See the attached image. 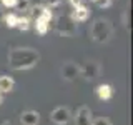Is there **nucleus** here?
<instances>
[{
    "label": "nucleus",
    "mask_w": 133,
    "mask_h": 125,
    "mask_svg": "<svg viewBox=\"0 0 133 125\" xmlns=\"http://www.w3.org/2000/svg\"><path fill=\"white\" fill-rule=\"evenodd\" d=\"M40 62V53L35 48L17 47L8 52V67L12 70H28Z\"/></svg>",
    "instance_id": "1"
},
{
    "label": "nucleus",
    "mask_w": 133,
    "mask_h": 125,
    "mask_svg": "<svg viewBox=\"0 0 133 125\" xmlns=\"http://www.w3.org/2000/svg\"><path fill=\"white\" fill-rule=\"evenodd\" d=\"M90 35L97 43H107V42H110L111 35H113V25L107 18H97L91 23Z\"/></svg>",
    "instance_id": "2"
},
{
    "label": "nucleus",
    "mask_w": 133,
    "mask_h": 125,
    "mask_svg": "<svg viewBox=\"0 0 133 125\" xmlns=\"http://www.w3.org/2000/svg\"><path fill=\"white\" fill-rule=\"evenodd\" d=\"M55 30L62 37H75V33H77V23L70 18V15H60L55 20Z\"/></svg>",
    "instance_id": "3"
},
{
    "label": "nucleus",
    "mask_w": 133,
    "mask_h": 125,
    "mask_svg": "<svg viewBox=\"0 0 133 125\" xmlns=\"http://www.w3.org/2000/svg\"><path fill=\"white\" fill-rule=\"evenodd\" d=\"M98 73H100V64L95 60H88L80 67V75L85 80H90V82L95 80L98 77Z\"/></svg>",
    "instance_id": "4"
},
{
    "label": "nucleus",
    "mask_w": 133,
    "mask_h": 125,
    "mask_svg": "<svg viewBox=\"0 0 133 125\" xmlns=\"http://www.w3.org/2000/svg\"><path fill=\"white\" fill-rule=\"evenodd\" d=\"M60 75L62 78L66 82H73L75 78L80 75V67H78L75 62H65L60 68Z\"/></svg>",
    "instance_id": "5"
},
{
    "label": "nucleus",
    "mask_w": 133,
    "mask_h": 125,
    "mask_svg": "<svg viewBox=\"0 0 133 125\" xmlns=\"http://www.w3.org/2000/svg\"><path fill=\"white\" fill-rule=\"evenodd\" d=\"M50 118L57 125H65V123H68V120H70V110L66 107H57V108H53V112L50 114Z\"/></svg>",
    "instance_id": "6"
},
{
    "label": "nucleus",
    "mask_w": 133,
    "mask_h": 125,
    "mask_svg": "<svg viewBox=\"0 0 133 125\" xmlns=\"http://www.w3.org/2000/svg\"><path fill=\"white\" fill-rule=\"evenodd\" d=\"M91 110L87 105H82L75 115V125H91Z\"/></svg>",
    "instance_id": "7"
},
{
    "label": "nucleus",
    "mask_w": 133,
    "mask_h": 125,
    "mask_svg": "<svg viewBox=\"0 0 133 125\" xmlns=\"http://www.w3.org/2000/svg\"><path fill=\"white\" fill-rule=\"evenodd\" d=\"M40 122V114L35 110H25L20 115V123L22 125H38Z\"/></svg>",
    "instance_id": "8"
},
{
    "label": "nucleus",
    "mask_w": 133,
    "mask_h": 125,
    "mask_svg": "<svg viewBox=\"0 0 133 125\" xmlns=\"http://www.w3.org/2000/svg\"><path fill=\"white\" fill-rule=\"evenodd\" d=\"M88 15H90V10H88V8H87L85 5H78V7H75V10L72 12L70 18L77 23V22H85V20L88 18Z\"/></svg>",
    "instance_id": "9"
},
{
    "label": "nucleus",
    "mask_w": 133,
    "mask_h": 125,
    "mask_svg": "<svg viewBox=\"0 0 133 125\" xmlns=\"http://www.w3.org/2000/svg\"><path fill=\"white\" fill-rule=\"evenodd\" d=\"M15 87V82L8 75H0V93H8Z\"/></svg>",
    "instance_id": "10"
},
{
    "label": "nucleus",
    "mask_w": 133,
    "mask_h": 125,
    "mask_svg": "<svg viewBox=\"0 0 133 125\" xmlns=\"http://www.w3.org/2000/svg\"><path fill=\"white\" fill-rule=\"evenodd\" d=\"M97 95H98L100 100H110L113 97V89L108 83H102V85L97 87Z\"/></svg>",
    "instance_id": "11"
},
{
    "label": "nucleus",
    "mask_w": 133,
    "mask_h": 125,
    "mask_svg": "<svg viewBox=\"0 0 133 125\" xmlns=\"http://www.w3.org/2000/svg\"><path fill=\"white\" fill-rule=\"evenodd\" d=\"M50 28V20L48 18H43V17H40V18L35 20V30L37 33H40V35H45V33L48 32Z\"/></svg>",
    "instance_id": "12"
},
{
    "label": "nucleus",
    "mask_w": 133,
    "mask_h": 125,
    "mask_svg": "<svg viewBox=\"0 0 133 125\" xmlns=\"http://www.w3.org/2000/svg\"><path fill=\"white\" fill-rule=\"evenodd\" d=\"M30 0H17L15 2V7L14 8H17L18 12H28L30 10Z\"/></svg>",
    "instance_id": "13"
},
{
    "label": "nucleus",
    "mask_w": 133,
    "mask_h": 125,
    "mask_svg": "<svg viewBox=\"0 0 133 125\" xmlns=\"http://www.w3.org/2000/svg\"><path fill=\"white\" fill-rule=\"evenodd\" d=\"M15 27L18 28V30H28V28H30V20H28L27 17H18Z\"/></svg>",
    "instance_id": "14"
},
{
    "label": "nucleus",
    "mask_w": 133,
    "mask_h": 125,
    "mask_svg": "<svg viewBox=\"0 0 133 125\" xmlns=\"http://www.w3.org/2000/svg\"><path fill=\"white\" fill-rule=\"evenodd\" d=\"M28 12H30V14H32V17L37 20V18H40V17L43 15V12H45V7H43V5H35V7H30V10H28Z\"/></svg>",
    "instance_id": "15"
},
{
    "label": "nucleus",
    "mask_w": 133,
    "mask_h": 125,
    "mask_svg": "<svg viewBox=\"0 0 133 125\" xmlns=\"http://www.w3.org/2000/svg\"><path fill=\"white\" fill-rule=\"evenodd\" d=\"M17 18L18 17L14 15V14H8V15H3V20H5V25L8 28H14L15 25H17Z\"/></svg>",
    "instance_id": "16"
},
{
    "label": "nucleus",
    "mask_w": 133,
    "mask_h": 125,
    "mask_svg": "<svg viewBox=\"0 0 133 125\" xmlns=\"http://www.w3.org/2000/svg\"><path fill=\"white\" fill-rule=\"evenodd\" d=\"M91 125H111V122L107 117H97V118L91 120Z\"/></svg>",
    "instance_id": "17"
},
{
    "label": "nucleus",
    "mask_w": 133,
    "mask_h": 125,
    "mask_svg": "<svg viewBox=\"0 0 133 125\" xmlns=\"http://www.w3.org/2000/svg\"><path fill=\"white\" fill-rule=\"evenodd\" d=\"M93 2L97 3L100 8H108L111 5V0H93Z\"/></svg>",
    "instance_id": "18"
},
{
    "label": "nucleus",
    "mask_w": 133,
    "mask_h": 125,
    "mask_svg": "<svg viewBox=\"0 0 133 125\" xmlns=\"http://www.w3.org/2000/svg\"><path fill=\"white\" fill-rule=\"evenodd\" d=\"M47 3H48V8L50 7H58V5L63 3V0H47Z\"/></svg>",
    "instance_id": "19"
},
{
    "label": "nucleus",
    "mask_w": 133,
    "mask_h": 125,
    "mask_svg": "<svg viewBox=\"0 0 133 125\" xmlns=\"http://www.w3.org/2000/svg\"><path fill=\"white\" fill-rule=\"evenodd\" d=\"M15 2H17V0H2L3 7H7V8H10V7H15Z\"/></svg>",
    "instance_id": "20"
},
{
    "label": "nucleus",
    "mask_w": 133,
    "mask_h": 125,
    "mask_svg": "<svg viewBox=\"0 0 133 125\" xmlns=\"http://www.w3.org/2000/svg\"><path fill=\"white\" fill-rule=\"evenodd\" d=\"M2 125H15V123H14V122H10V120H5V122H3Z\"/></svg>",
    "instance_id": "21"
},
{
    "label": "nucleus",
    "mask_w": 133,
    "mask_h": 125,
    "mask_svg": "<svg viewBox=\"0 0 133 125\" xmlns=\"http://www.w3.org/2000/svg\"><path fill=\"white\" fill-rule=\"evenodd\" d=\"M3 20V10H2V7H0V22Z\"/></svg>",
    "instance_id": "22"
},
{
    "label": "nucleus",
    "mask_w": 133,
    "mask_h": 125,
    "mask_svg": "<svg viewBox=\"0 0 133 125\" xmlns=\"http://www.w3.org/2000/svg\"><path fill=\"white\" fill-rule=\"evenodd\" d=\"M2 102H3V95L0 93V105H2Z\"/></svg>",
    "instance_id": "23"
}]
</instances>
